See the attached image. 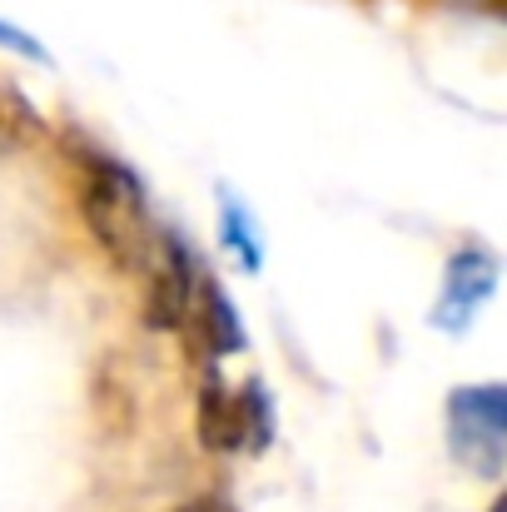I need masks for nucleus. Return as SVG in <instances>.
Wrapping results in <instances>:
<instances>
[{
	"label": "nucleus",
	"mask_w": 507,
	"mask_h": 512,
	"mask_svg": "<svg viewBox=\"0 0 507 512\" xmlns=\"http://www.w3.org/2000/svg\"><path fill=\"white\" fill-rule=\"evenodd\" d=\"M80 214L95 234V244L115 259V269H150L160 229L150 219V194L120 160H90L85 189H80Z\"/></svg>",
	"instance_id": "obj_1"
},
{
	"label": "nucleus",
	"mask_w": 507,
	"mask_h": 512,
	"mask_svg": "<svg viewBox=\"0 0 507 512\" xmlns=\"http://www.w3.org/2000/svg\"><path fill=\"white\" fill-rule=\"evenodd\" d=\"M448 453L458 468L498 483L507 463V393L503 383H473L448 393Z\"/></svg>",
	"instance_id": "obj_2"
},
{
	"label": "nucleus",
	"mask_w": 507,
	"mask_h": 512,
	"mask_svg": "<svg viewBox=\"0 0 507 512\" xmlns=\"http://www.w3.org/2000/svg\"><path fill=\"white\" fill-rule=\"evenodd\" d=\"M0 50H10V55H30V60H40V65H50V55H45V45L30 35V30H20V25H10V20H0Z\"/></svg>",
	"instance_id": "obj_8"
},
{
	"label": "nucleus",
	"mask_w": 507,
	"mask_h": 512,
	"mask_svg": "<svg viewBox=\"0 0 507 512\" xmlns=\"http://www.w3.org/2000/svg\"><path fill=\"white\" fill-rule=\"evenodd\" d=\"M493 289H498V259L488 254V249H458L453 259H448V269H443V294H438V304H433V324L443 329V334H468L473 329V319L483 314V304L493 299Z\"/></svg>",
	"instance_id": "obj_5"
},
{
	"label": "nucleus",
	"mask_w": 507,
	"mask_h": 512,
	"mask_svg": "<svg viewBox=\"0 0 507 512\" xmlns=\"http://www.w3.org/2000/svg\"><path fill=\"white\" fill-rule=\"evenodd\" d=\"M189 339L199 343L209 358H224V353H239L244 348V324H239V309L219 294V284L204 274L199 289H194V304H189V319H184Z\"/></svg>",
	"instance_id": "obj_6"
},
{
	"label": "nucleus",
	"mask_w": 507,
	"mask_h": 512,
	"mask_svg": "<svg viewBox=\"0 0 507 512\" xmlns=\"http://www.w3.org/2000/svg\"><path fill=\"white\" fill-rule=\"evenodd\" d=\"M219 239H224V249H234V259H239L249 274L264 264V254H259V234H254V219H249V209H244L234 194L219 199Z\"/></svg>",
	"instance_id": "obj_7"
},
{
	"label": "nucleus",
	"mask_w": 507,
	"mask_h": 512,
	"mask_svg": "<svg viewBox=\"0 0 507 512\" xmlns=\"http://www.w3.org/2000/svg\"><path fill=\"white\" fill-rule=\"evenodd\" d=\"M150 294H145V324L150 329H184L189 319V304H194V289L204 279L199 259L189 254V244L165 229L160 244H155V259H150Z\"/></svg>",
	"instance_id": "obj_4"
},
{
	"label": "nucleus",
	"mask_w": 507,
	"mask_h": 512,
	"mask_svg": "<svg viewBox=\"0 0 507 512\" xmlns=\"http://www.w3.org/2000/svg\"><path fill=\"white\" fill-rule=\"evenodd\" d=\"M194 433L209 453H239L249 443L269 438V403L259 383L229 388L219 378H209L199 388V408H194Z\"/></svg>",
	"instance_id": "obj_3"
},
{
	"label": "nucleus",
	"mask_w": 507,
	"mask_h": 512,
	"mask_svg": "<svg viewBox=\"0 0 507 512\" xmlns=\"http://www.w3.org/2000/svg\"><path fill=\"white\" fill-rule=\"evenodd\" d=\"M174 512H234L224 498H214V493H199V498H189V503H179Z\"/></svg>",
	"instance_id": "obj_9"
},
{
	"label": "nucleus",
	"mask_w": 507,
	"mask_h": 512,
	"mask_svg": "<svg viewBox=\"0 0 507 512\" xmlns=\"http://www.w3.org/2000/svg\"><path fill=\"white\" fill-rule=\"evenodd\" d=\"M458 5H468V10H488V15L503 10V0H458Z\"/></svg>",
	"instance_id": "obj_10"
}]
</instances>
